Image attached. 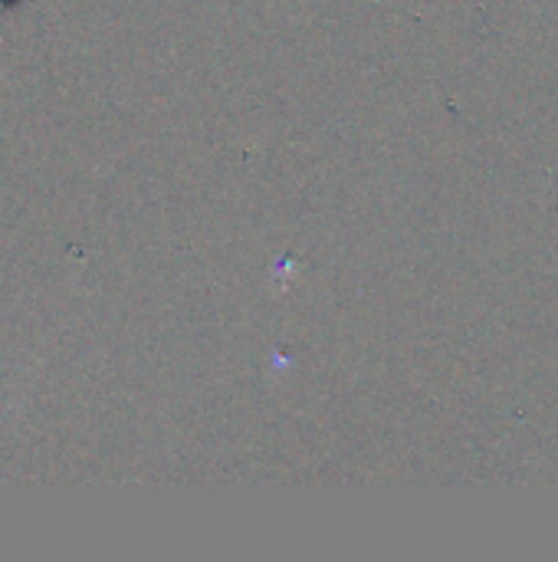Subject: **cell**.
I'll return each instance as SVG.
<instances>
[{
  "label": "cell",
  "instance_id": "obj_1",
  "mask_svg": "<svg viewBox=\"0 0 558 562\" xmlns=\"http://www.w3.org/2000/svg\"><path fill=\"white\" fill-rule=\"evenodd\" d=\"M23 0H0V10H13V7H20Z\"/></svg>",
  "mask_w": 558,
  "mask_h": 562
}]
</instances>
